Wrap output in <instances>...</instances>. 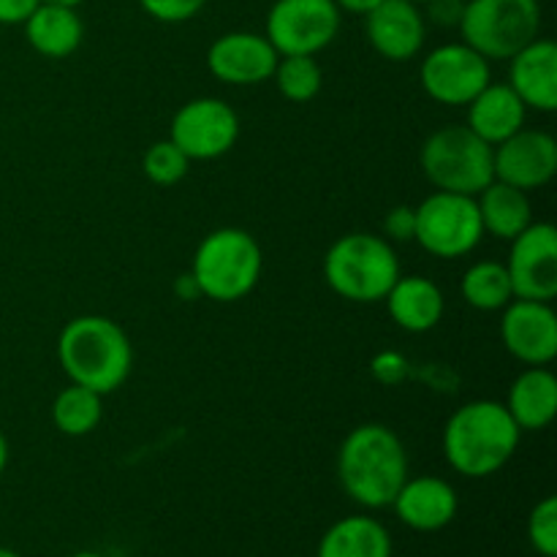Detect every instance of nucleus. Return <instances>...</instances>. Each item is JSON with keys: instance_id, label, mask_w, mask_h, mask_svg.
Here are the masks:
<instances>
[{"instance_id": "1", "label": "nucleus", "mask_w": 557, "mask_h": 557, "mask_svg": "<svg viewBox=\"0 0 557 557\" xmlns=\"http://www.w3.org/2000/svg\"><path fill=\"white\" fill-rule=\"evenodd\" d=\"M337 479L354 504L364 509L392 506L408 479L406 444L386 424H359L337 449Z\"/></svg>"}, {"instance_id": "17", "label": "nucleus", "mask_w": 557, "mask_h": 557, "mask_svg": "<svg viewBox=\"0 0 557 557\" xmlns=\"http://www.w3.org/2000/svg\"><path fill=\"white\" fill-rule=\"evenodd\" d=\"M397 520L419 533L444 531L457 517L460 500L457 490L441 476H417L406 479L400 493L392 500Z\"/></svg>"}, {"instance_id": "38", "label": "nucleus", "mask_w": 557, "mask_h": 557, "mask_svg": "<svg viewBox=\"0 0 557 557\" xmlns=\"http://www.w3.org/2000/svg\"><path fill=\"white\" fill-rule=\"evenodd\" d=\"M41 3H49V5H63V9H79L85 0H41Z\"/></svg>"}, {"instance_id": "29", "label": "nucleus", "mask_w": 557, "mask_h": 557, "mask_svg": "<svg viewBox=\"0 0 557 557\" xmlns=\"http://www.w3.org/2000/svg\"><path fill=\"white\" fill-rule=\"evenodd\" d=\"M528 542L542 557H557V498L547 495L528 517Z\"/></svg>"}, {"instance_id": "12", "label": "nucleus", "mask_w": 557, "mask_h": 557, "mask_svg": "<svg viewBox=\"0 0 557 557\" xmlns=\"http://www.w3.org/2000/svg\"><path fill=\"white\" fill-rule=\"evenodd\" d=\"M509 245L504 264L515 299L553 302L557 297V228L547 221H533Z\"/></svg>"}, {"instance_id": "31", "label": "nucleus", "mask_w": 557, "mask_h": 557, "mask_svg": "<svg viewBox=\"0 0 557 557\" xmlns=\"http://www.w3.org/2000/svg\"><path fill=\"white\" fill-rule=\"evenodd\" d=\"M417 234V210L408 205L392 207L384 215V234L381 237L389 243H413Z\"/></svg>"}, {"instance_id": "35", "label": "nucleus", "mask_w": 557, "mask_h": 557, "mask_svg": "<svg viewBox=\"0 0 557 557\" xmlns=\"http://www.w3.org/2000/svg\"><path fill=\"white\" fill-rule=\"evenodd\" d=\"M384 0H335V5L346 14H357V16H368L375 5H381Z\"/></svg>"}, {"instance_id": "14", "label": "nucleus", "mask_w": 557, "mask_h": 557, "mask_svg": "<svg viewBox=\"0 0 557 557\" xmlns=\"http://www.w3.org/2000/svg\"><path fill=\"white\" fill-rule=\"evenodd\" d=\"M281 54L264 33L232 30L218 36L207 49V69L218 82L232 87L264 85L275 74Z\"/></svg>"}, {"instance_id": "26", "label": "nucleus", "mask_w": 557, "mask_h": 557, "mask_svg": "<svg viewBox=\"0 0 557 557\" xmlns=\"http://www.w3.org/2000/svg\"><path fill=\"white\" fill-rule=\"evenodd\" d=\"M103 419V397L87 386L71 384L52 400V422L69 438H85L96 433Z\"/></svg>"}, {"instance_id": "33", "label": "nucleus", "mask_w": 557, "mask_h": 557, "mask_svg": "<svg viewBox=\"0 0 557 557\" xmlns=\"http://www.w3.org/2000/svg\"><path fill=\"white\" fill-rule=\"evenodd\" d=\"M406 364L408 362L400 357V354L386 351V354H379V357H375L373 373L381 384H397V381L406 375Z\"/></svg>"}, {"instance_id": "40", "label": "nucleus", "mask_w": 557, "mask_h": 557, "mask_svg": "<svg viewBox=\"0 0 557 557\" xmlns=\"http://www.w3.org/2000/svg\"><path fill=\"white\" fill-rule=\"evenodd\" d=\"M71 557H107V555H101V553H76V555H71Z\"/></svg>"}, {"instance_id": "7", "label": "nucleus", "mask_w": 557, "mask_h": 557, "mask_svg": "<svg viewBox=\"0 0 557 557\" xmlns=\"http://www.w3.org/2000/svg\"><path fill=\"white\" fill-rule=\"evenodd\" d=\"M460 41L484 60H511L520 49L542 36L539 0H466Z\"/></svg>"}, {"instance_id": "27", "label": "nucleus", "mask_w": 557, "mask_h": 557, "mask_svg": "<svg viewBox=\"0 0 557 557\" xmlns=\"http://www.w3.org/2000/svg\"><path fill=\"white\" fill-rule=\"evenodd\" d=\"M277 92L292 103H308L313 101L324 85V71H321L319 60L313 54H283L275 65Z\"/></svg>"}, {"instance_id": "24", "label": "nucleus", "mask_w": 557, "mask_h": 557, "mask_svg": "<svg viewBox=\"0 0 557 557\" xmlns=\"http://www.w3.org/2000/svg\"><path fill=\"white\" fill-rule=\"evenodd\" d=\"M315 557H392V536L375 517H343L326 528Z\"/></svg>"}, {"instance_id": "36", "label": "nucleus", "mask_w": 557, "mask_h": 557, "mask_svg": "<svg viewBox=\"0 0 557 557\" xmlns=\"http://www.w3.org/2000/svg\"><path fill=\"white\" fill-rule=\"evenodd\" d=\"M174 292H177L180 299H201V292H199V283L194 281V275L190 272H185V275L177 277V283H174Z\"/></svg>"}, {"instance_id": "22", "label": "nucleus", "mask_w": 557, "mask_h": 557, "mask_svg": "<svg viewBox=\"0 0 557 557\" xmlns=\"http://www.w3.org/2000/svg\"><path fill=\"white\" fill-rule=\"evenodd\" d=\"M25 27V41L33 52L49 60L71 58L82 47L85 38V22L79 11L63 9V5L38 3L36 11L22 22Z\"/></svg>"}, {"instance_id": "23", "label": "nucleus", "mask_w": 557, "mask_h": 557, "mask_svg": "<svg viewBox=\"0 0 557 557\" xmlns=\"http://www.w3.org/2000/svg\"><path fill=\"white\" fill-rule=\"evenodd\" d=\"M476 207L484 234H493L504 243L520 237L533 223L531 196L500 180H493L482 194H476Z\"/></svg>"}, {"instance_id": "6", "label": "nucleus", "mask_w": 557, "mask_h": 557, "mask_svg": "<svg viewBox=\"0 0 557 557\" xmlns=\"http://www.w3.org/2000/svg\"><path fill=\"white\" fill-rule=\"evenodd\" d=\"M419 169L435 190L476 196L495 180L493 147L468 125H444L422 141Z\"/></svg>"}, {"instance_id": "10", "label": "nucleus", "mask_w": 557, "mask_h": 557, "mask_svg": "<svg viewBox=\"0 0 557 557\" xmlns=\"http://www.w3.org/2000/svg\"><path fill=\"white\" fill-rule=\"evenodd\" d=\"M487 82H493V63L462 41L430 49L419 65V85L441 107H468Z\"/></svg>"}, {"instance_id": "3", "label": "nucleus", "mask_w": 557, "mask_h": 557, "mask_svg": "<svg viewBox=\"0 0 557 557\" xmlns=\"http://www.w3.org/2000/svg\"><path fill=\"white\" fill-rule=\"evenodd\" d=\"M58 362L71 384L107 397L128 381L134 346L117 321L107 315H76L60 330Z\"/></svg>"}, {"instance_id": "20", "label": "nucleus", "mask_w": 557, "mask_h": 557, "mask_svg": "<svg viewBox=\"0 0 557 557\" xmlns=\"http://www.w3.org/2000/svg\"><path fill=\"white\" fill-rule=\"evenodd\" d=\"M525 120L528 107L520 101V96L506 82H487L479 96L468 103L466 125L479 139L495 147L525 128Z\"/></svg>"}, {"instance_id": "15", "label": "nucleus", "mask_w": 557, "mask_h": 557, "mask_svg": "<svg viewBox=\"0 0 557 557\" xmlns=\"http://www.w3.org/2000/svg\"><path fill=\"white\" fill-rule=\"evenodd\" d=\"M493 169L495 180L515 185L525 194L544 188L557 174L555 136L547 131L520 128L493 147Z\"/></svg>"}, {"instance_id": "39", "label": "nucleus", "mask_w": 557, "mask_h": 557, "mask_svg": "<svg viewBox=\"0 0 557 557\" xmlns=\"http://www.w3.org/2000/svg\"><path fill=\"white\" fill-rule=\"evenodd\" d=\"M0 557H20L14 553V549H9V547H0Z\"/></svg>"}, {"instance_id": "34", "label": "nucleus", "mask_w": 557, "mask_h": 557, "mask_svg": "<svg viewBox=\"0 0 557 557\" xmlns=\"http://www.w3.org/2000/svg\"><path fill=\"white\" fill-rule=\"evenodd\" d=\"M41 0H0V25H22Z\"/></svg>"}, {"instance_id": "18", "label": "nucleus", "mask_w": 557, "mask_h": 557, "mask_svg": "<svg viewBox=\"0 0 557 557\" xmlns=\"http://www.w3.org/2000/svg\"><path fill=\"white\" fill-rule=\"evenodd\" d=\"M506 85L520 96L533 112L549 114L557 109V47L553 38L528 44L525 49L509 60V79Z\"/></svg>"}, {"instance_id": "11", "label": "nucleus", "mask_w": 557, "mask_h": 557, "mask_svg": "<svg viewBox=\"0 0 557 557\" xmlns=\"http://www.w3.org/2000/svg\"><path fill=\"white\" fill-rule=\"evenodd\" d=\"M169 139L194 161H215L234 150L239 139V114L223 98H194L174 112Z\"/></svg>"}, {"instance_id": "16", "label": "nucleus", "mask_w": 557, "mask_h": 557, "mask_svg": "<svg viewBox=\"0 0 557 557\" xmlns=\"http://www.w3.org/2000/svg\"><path fill=\"white\" fill-rule=\"evenodd\" d=\"M364 33L375 54L392 63L413 60L424 49L428 20L411 0H384L364 16Z\"/></svg>"}, {"instance_id": "8", "label": "nucleus", "mask_w": 557, "mask_h": 557, "mask_svg": "<svg viewBox=\"0 0 557 557\" xmlns=\"http://www.w3.org/2000/svg\"><path fill=\"white\" fill-rule=\"evenodd\" d=\"M413 210H417L413 243L435 259H462L473 253L484 239L476 196L435 190Z\"/></svg>"}, {"instance_id": "28", "label": "nucleus", "mask_w": 557, "mask_h": 557, "mask_svg": "<svg viewBox=\"0 0 557 557\" xmlns=\"http://www.w3.org/2000/svg\"><path fill=\"white\" fill-rule=\"evenodd\" d=\"M188 169L190 161L172 139L152 141L145 150V158H141V172H145V177L152 185H161V188H172V185L183 183Z\"/></svg>"}, {"instance_id": "4", "label": "nucleus", "mask_w": 557, "mask_h": 557, "mask_svg": "<svg viewBox=\"0 0 557 557\" xmlns=\"http://www.w3.org/2000/svg\"><path fill=\"white\" fill-rule=\"evenodd\" d=\"M326 286L341 299L357 305L384 302L400 277V259L389 239L373 232L337 237L324 256Z\"/></svg>"}, {"instance_id": "41", "label": "nucleus", "mask_w": 557, "mask_h": 557, "mask_svg": "<svg viewBox=\"0 0 557 557\" xmlns=\"http://www.w3.org/2000/svg\"><path fill=\"white\" fill-rule=\"evenodd\" d=\"M411 3H417V5H422V3H424V0H411Z\"/></svg>"}, {"instance_id": "5", "label": "nucleus", "mask_w": 557, "mask_h": 557, "mask_svg": "<svg viewBox=\"0 0 557 557\" xmlns=\"http://www.w3.org/2000/svg\"><path fill=\"white\" fill-rule=\"evenodd\" d=\"M261 270V245L253 234L237 226H223L207 234L190 264V275L199 283L201 297L223 305L248 297L259 286Z\"/></svg>"}, {"instance_id": "13", "label": "nucleus", "mask_w": 557, "mask_h": 557, "mask_svg": "<svg viewBox=\"0 0 557 557\" xmlns=\"http://www.w3.org/2000/svg\"><path fill=\"white\" fill-rule=\"evenodd\" d=\"M500 343L525 368H549L557 357V315L553 302L511 299L500 315Z\"/></svg>"}, {"instance_id": "19", "label": "nucleus", "mask_w": 557, "mask_h": 557, "mask_svg": "<svg viewBox=\"0 0 557 557\" xmlns=\"http://www.w3.org/2000/svg\"><path fill=\"white\" fill-rule=\"evenodd\" d=\"M384 302L389 319L411 335H424V332L435 330L446 310V299L438 283L424 275H403V272Z\"/></svg>"}, {"instance_id": "2", "label": "nucleus", "mask_w": 557, "mask_h": 557, "mask_svg": "<svg viewBox=\"0 0 557 557\" xmlns=\"http://www.w3.org/2000/svg\"><path fill=\"white\" fill-rule=\"evenodd\" d=\"M522 430L498 400H468L446 419L444 457L466 479H487L517 455Z\"/></svg>"}, {"instance_id": "32", "label": "nucleus", "mask_w": 557, "mask_h": 557, "mask_svg": "<svg viewBox=\"0 0 557 557\" xmlns=\"http://www.w3.org/2000/svg\"><path fill=\"white\" fill-rule=\"evenodd\" d=\"M424 20L438 27H460L466 0H424Z\"/></svg>"}, {"instance_id": "9", "label": "nucleus", "mask_w": 557, "mask_h": 557, "mask_svg": "<svg viewBox=\"0 0 557 557\" xmlns=\"http://www.w3.org/2000/svg\"><path fill=\"white\" fill-rule=\"evenodd\" d=\"M335 0H275L267 11L264 36L281 54H319L341 33Z\"/></svg>"}, {"instance_id": "21", "label": "nucleus", "mask_w": 557, "mask_h": 557, "mask_svg": "<svg viewBox=\"0 0 557 557\" xmlns=\"http://www.w3.org/2000/svg\"><path fill=\"white\" fill-rule=\"evenodd\" d=\"M506 411L522 433H542L557 417V379L549 368H525L504 400Z\"/></svg>"}, {"instance_id": "25", "label": "nucleus", "mask_w": 557, "mask_h": 557, "mask_svg": "<svg viewBox=\"0 0 557 557\" xmlns=\"http://www.w3.org/2000/svg\"><path fill=\"white\" fill-rule=\"evenodd\" d=\"M460 297L466 299L468 308L482 310V313L504 310L515 299L504 261H476V264L468 267L462 272Z\"/></svg>"}, {"instance_id": "30", "label": "nucleus", "mask_w": 557, "mask_h": 557, "mask_svg": "<svg viewBox=\"0 0 557 557\" xmlns=\"http://www.w3.org/2000/svg\"><path fill=\"white\" fill-rule=\"evenodd\" d=\"M141 11L150 14L156 22L163 25H180L199 14L207 5V0H139Z\"/></svg>"}, {"instance_id": "37", "label": "nucleus", "mask_w": 557, "mask_h": 557, "mask_svg": "<svg viewBox=\"0 0 557 557\" xmlns=\"http://www.w3.org/2000/svg\"><path fill=\"white\" fill-rule=\"evenodd\" d=\"M5 466H9V441L0 433V473L5 471Z\"/></svg>"}]
</instances>
